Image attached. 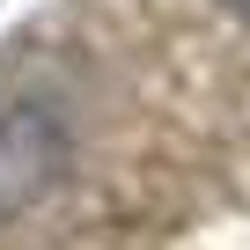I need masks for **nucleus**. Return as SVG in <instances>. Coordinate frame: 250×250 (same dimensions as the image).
Masks as SVG:
<instances>
[{
    "mask_svg": "<svg viewBox=\"0 0 250 250\" xmlns=\"http://www.w3.org/2000/svg\"><path fill=\"white\" fill-rule=\"evenodd\" d=\"M52 169V140L37 133V118H15V125H0V213L22 206Z\"/></svg>",
    "mask_w": 250,
    "mask_h": 250,
    "instance_id": "1",
    "label": "nucleus"
},
{
    "mask_svg": "<svg viewBox=\"0 0 250 250\" xmlns=\"http://www.w3.org/2000/svg\"><path fill=\"white\" fill-rule=\"evenodd\" d=\"M221 8H228V15H243V22H250V0H221Z\"/></svg>",
    "mask_w": 250,
    "mask_h": 250,
    "instance_id": "2",
    "label": "nucleus"
}]
</instances>
